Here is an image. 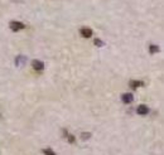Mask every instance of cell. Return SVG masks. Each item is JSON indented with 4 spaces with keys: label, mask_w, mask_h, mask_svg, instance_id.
I'll return each mask as SVG.
<instances>
[{
    "label": "cell",
    "mask_w": 164,
    "mask_h": 155,
    "mask_svg": "<svg viewBox=\"0 0 164 155\" xmlns=\"http://www.w3.org/2000/svg\"><path fill=\"white\" fill-rule=\"evenodd\" d=\"M9 27H10V29L13 32H18V30L24 29L25 28V24H23L22 22H15V20H13V22H10Z\"/></svg>",
    "instance_id": "cell-1"
},
{
    "label": "cell",
    "mask_w": 164,
    "mask_h": 155,
    "mask_svg": "<svg viewBox=\"0 0 164 155\" xmlns=\"http://www.w3.org/2000/svg\"><path fill=\"white\" fill-rule=\"evenodd\" d=\"M32 67H33L37 72H40V71H43V69H44V63H43L42 61L33 59V61H32Z\"/></svg>",
    "instance_id": "cell-2"
},
{
    "label": "cell",
    "mask_w": 164,
    "mask_h": 155,
    "mask_svg": "<svg viewBox=\"0 0 164 155\" xmlns=\"http://www.w3.org/2000/svg\"><path fill=\"white\" fill-rule=\"evenodd\" d=\"M121 101H122V104H131V102L134 101V96L131 95V93H122Z\"/></svg>",
    "instance_id": "cell-3"
},
{
    "label": "cell",
    "mask_w": 164,
    "mask_h": 155,
    "mask_svg": "<svg viewBox=\"0 0 164 155\" xmlns=\"http://www.w3.org/2000/svg\"><path fill=\"white\" fill-rule=\"evenodd\" d=\"M80 33H81V36L83 38H91L92 37V29L87 28V27H83V28H81Z\"/></svg>",
    "instance_id": "cell-4"
},
{
    "label": "cell",
    "mask_w": 164,
    "mask_h": 155,
    "mask_svg": "<svg viewBox=\"0 0 164 155\" xmlns=\"http://www.w3.org/2000/svg\"><path fill=\"white\" fill-rule=\"evenodd\" d=\"M25 62H27V57H25V55H23V54H19L18 57L15 58V66H17V67L24 66Z\"/></svg>",
    "instance_id": "cell-5"
},
{
    "label": "cell",
    "mask_w": 164,
    "mask_h": 155,
    "mask_svg": "<svg viewBox=\"0 0 164 155\" xmlns=\"http://www.w3.org/2000/svg\"><path fill=\"white\" fill-rule=\"evenodd\" d=\"M136 112L139 113V115L144 116V115H148L149 109H148V106H146V105H139V106H138V109H136Z\"/></svg>",
    "instance_id": "cell-6"
},
{
    "label": "cell",
    "mask_w": 164,
    "mask_h": 155,
    "mask_svg": "<svg viewBox=\"0 0 164 155\" xmlns=\"http://www.w3.org/2000/svg\"><path fill=\"white\" fill-rule=\"evenodd\" d=\"M129 84H130V87H131L133 90H136L138 87L144 86V82H143V81H135V80H131L130 82H129Z\"/></svg>",
    "instance_id": "cell-7"
},
{
    "label": "cell",
    "mask_w": 164,
    "mask_h": 155,
    "mask_svg": "<svg viewBox=\"0 0 164 155\" xmlns=\"http://www.w3.org/2000/svg\"><path fill=\"white\" fill-rule=\"evenodd\" d=\"M63 133H64V137L68 140V142L73 144V142H75V136L71 135V134H68V133H66V130H63Z\"/></svg>",
    "instance_id": "cell-8"
},
{
    "label": "cell",
    "mask_w": 164,
    "mask_h": 155,
    "mask_svg": "<svg viewBox=\"0 0 164 155\" xmlns=\"http://www.w3.org/2000/svg\"><path fill=\"white\" fill-rule=\"evenodd\" d=\"M149 52H150V54L157 53V52H159V47L155 46V44H150L149 46Z\"/></svg>",
    "instance_id": "cell-9"
},
{
    "label": "cell",
    "mask_w": 164,
    "mask_h": 155,
    "mask_svg": "<svg viewBox=\"0 0 164 155\" xmlns=\"http://www.w3.org/2000/svg\"><path fill=\"white\" fill-rule=\"evenodd\" d=\"M42 153L44 154V155H57V154H56L53 150H52V149H49V148L43 149V150H42Z\"/></svg>",
    "instance_id": "cell-10"
},
{
    "label": "cell",
    "mask_w": 164,
    "mask_h": 155,
    "mask_svg": "<svg viewBox=\"0 0 164 155\" xmlns=\"http://www.w3.org/2000/svg\"><path fill=\"white\" fill-rule=\"evenodd\" d=\"M90 137H91V133H82V134H81V139L83 140V141L89 140Z\"/></svg>",
    "instance_id": "cell-11"
},
{
    "label": "cell",
    "mask_w": 164,
    "mask_h": 155,
    "mask_svg": "<svg viewBox=\"0 0 164 155\" xmlns=\"http://www.w3.org/2000/svg\"><path fill=\"white\" fill-rule=\"evenodd\" d=\"M93 43H95V46H97V47H104L105 46V43L102 42L101 39H95V42H93Z\"/></svg>",
    "instance_id": "cell-12"
}]
</instances>
